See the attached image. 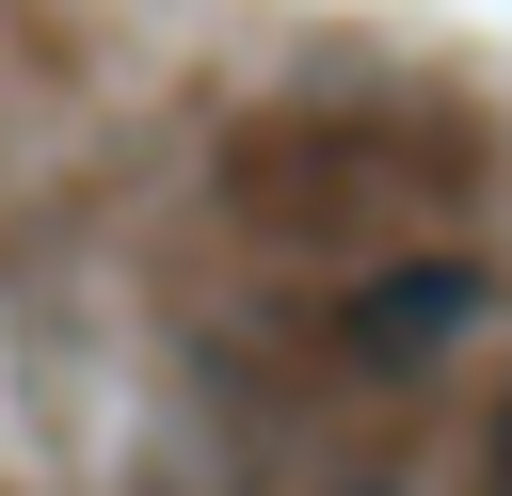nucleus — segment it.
Masks as SVG:
<instances>
[{"label":"nucleus","mask_w":512,"mask_h":496,"mask_svg":"<svg viewBox=\"0 0 512 496\" xmlns=\"http://www.w3.org/2000/svg\"><path fill=\"white\" fill-rule=\"evenodd\" d=\"M496 496H512V416H496Z\"/></svg>","instance_id":"f03ea898"},{"label":"nucleus","mask_w":512,"mask_h":496,"mask_svg":"<svg viewBox=\"0 0 512 496\" xmlns=\"http://www.w3.org/2000/svg\"><path fill=\"white\" fill-rule=\"evenodd\" d=\"M464 320H480V272H464V256H400V272H368V304H352L336 336L400 368V352H448Z\"/></svg>","instance_id":"f257e3e1"}]
</instances>
